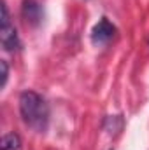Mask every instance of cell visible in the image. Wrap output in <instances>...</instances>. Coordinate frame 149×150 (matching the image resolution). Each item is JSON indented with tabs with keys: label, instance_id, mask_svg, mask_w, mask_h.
<instances>
[{
	"label": "cell",
	"instance_id": "1",
	"mask_svg": "<svg viewBox=\"0 0 149 150\" xmlns=\"http://www.w3.org/2000/svg\"><path fill=\"white\" fill-rule=\"evenodd\" d=\"M19 113L23 122L37 133H44L49 124V107L35 91H23L19 94Z\"/></svg>",
	"mask_w": 149,
	"mask_h": 150
},
{
	"label": "cell",
	"instance_id": "2",
	"mask_svg": "<svg viewBox=\"0 0 149 150\" xmlns=\"http://www.w3.org/2000/svg\"><path fill=\"white\" fill-rule=\"evenodd\" d=\"M0 42L5 51H18L19 49V38L16 33L14 25L11 23L7 5H2V25H0Z\"/></svg>",
	"mask_w": 149,
	"mask_h": 150
},
{
	"label": "cell",
	"instance_id": "3",
	"mask_svg": "<svg viewBox=\"0 0 149 150\" xmlns=\"http://www.w3.org/2000/svg\"><path fill=\"white\" fill-rule=\"evenodd\" d=\"M116 33V28L107 18H102L91 30V42L95 45H104L107 44Z\"/></svg>",
	"mask_w": 149,
	"mask_h": 150
},
{
	"label": "cell",
	"instance_id": "4",
	"mask_svg": "<svg viewBox=\"0 0 149 150\" xmlns=\"http://www.w3.org/2000/svg\"><path fill=\"white\" fill-rule=\"evenodd\" d=\"M21 16L25 18L27 23H30V25L35 26V25L40 23V19H42V9H40V5H39L37 2L25 0L23 5H21Z\"/></svg>",
	"mask_w": 149,
	"mask_h": 150
},
{
	"label": "cell",
	"instance_id": "5",
	"mask_svg": "<svg viewBox=\"0 0 149 150\" xmlns=\"http://www.w3.org/2000/svg\"><path fill=\"white\" fill-rule=\"evenodd\" d=\"M19 145H21V140L14 133H9L2 138V150H18Z\"/></svg>",
	"mask_w": 149,
	"mask_h": 150
},
{
	"label": "cell",
	"instance_id": "6",
	"mask_svg": "<svg viewBox=\"0 0 149 150\" xmlns=\"http://www.w3.org/2000/svg\"><path fill=\"white\" fill-rule=\"evenodd\" d=\"M0 67H2V87H5V84H7V77H9L7 61H5V59H2V61H0Z\"/></svg>",
	"mask_w": 149,
	"mask_h": 150
}]
</instances>
